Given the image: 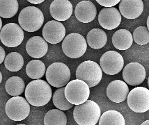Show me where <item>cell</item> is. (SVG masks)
Instances as JSON below:
<instances>
[{"label":"cell","instance_id":"1","mask_svg":"<svg viewBox=\"0 0 149 125\" xmlns=\"http://www.w3.org/2000/svg\"><path fill=\"white\" fill-rule=\"evenodd\" d=\"M24 95L26 101L33 106H43L52 97L50 85L42 79L31 81L26 86Z\"/></svg>","mask_w":149,"mask_h":125},{"label":"cell","instance_id":"2","mask_svg":"<svg viewBox=\"0 0 149 125\" xmlns=\"http://www.w3.org/2000/svg\"><path fill=\"white\" fill-rule=\"evenodd\" d=\"M101 110L98 104L92 100L77 105L73 110V117L78 125H95L100 119Z\"/></svg>","mask_w":149,"mask_h":125},{"label":"cell","instance_id":"3","mask_svg":"<svg viewBox=\"0 0 149 125\" xmlns=\"http://www.w3.org/2000/svg\"><path fill=\"white\" fill-rule=\"evenodd\" d=\"M18 22L23 30L27 32H35L40 29L43 24V13L37 7H26L19 13Z\"/></svg>","mask_w":149,"mask_h":125},{"label":"cell","instance_id":"4","mask_svg":"<svg viewBox=\"0 0 149 125\" xmlns=\"http://www.w3.org/2000/svg\"><path fill=\"white\" fill-rule=\"evenodd\" d=\"M102 77V70L97 63L86 61L81 63L76 70V78L87 84L89 88L97 86Z\"/></svg>","mask_w":149,"mask_h":125},{"label":"cell","instance_id":"5","mask_svg":"<svg viewBox=\"0 0 149 125\" xmlns=\"http://www.w3.org/2000/svg\"><path fill=\"white\" fill-rule=\"evenodd\" d=\"M90 88L84 81L74 79L65 87V97L72 105H80L87 101L90 95Z\"/></svg>","mask_w":149,"mask_h":125},{"label":"cell","instance_id":"6","mask_svg":"<svg viewBox=\"0 0 149 125\" xmlns=\"http://www.w3.org/2000/svg\"><path fill=\"white\" fill-rule=\"evenodd\" d=\"M87 49L86 40L79 33H70L64 38L62 43V50L70 59H78L82 56Z\"/></svg>","mask_w":149,"mask_h":125},{"label":"cell","instance_id":"7","mask_svg":"<svg viewBox=\"0 0 149 125\" xmlns=\"http://www.w3.org/2000/svg\"><path fill=\"white\" fill-rule=\"evenodd\" d=\"M70 70L63 63H54L46 70L45 77L47 83L55 88L64 87L70 81Z\"/></svg>","mask_w":149,"mask_h":125},{"label":"cell","instance_id":"8","mask_svg":"<svg viewBox=\"0 0 149 125\" xmlns=\"http://www.w3.org/2000/svg\"><path fill=\"white\" fill-rule=\"evenodd\" d=\"M6 114L13 121H22L28 117L30 105L26 99L20 96L13 97L7 102L5 106Z\"/></svg>","mask_w":149,"mask_h":125},{"label":"cell","instance_id":"9","mask_svg":"<svg viewBox=\"0 0 149 125\" xmlns=\"http://www.w3.org/2000/svg\"><path fill=\"white\" fill-rule=\"evenodd\" d=\"M127 105L132 111L145 113L149 110V90L138 86L129 92L127 97Z\"/></svg>","mask_w":149,"mask_h":125},{"label":"cell","instance_id":"10","mask_svg":"<svg viewBox=\"0 0 149 125\" xmlns=\"http://www.w3.org/2000/svg\"><path fill=\"white\" fill-rule=\"evenodd\" d=\"M24 40V31L20 26L15 23L4 25L0 31V40L7 47H16Z\"/></svg>","mask_w":149,"mask_h":125},{"label":"cell","instance_id":"11","mask_svg":"<svg viewBox=\"0 0 149 125\" xmlns=\"http://www.w3.org/2000/svg\"><path fill=\"white\" fill-rule=\"evenodd\" d=\"M124 60L120 53L109 51L104 53L100 60V66L108 75H116L123 70Z\"/></svg>","mask_w":149,"mask_h":125},{"label":"cell","instance_id":"12","mask_svg":"<svg viewBox=\"0 0 149 125\" xmlns=\"http://www.w3.org/2000/svg\"><path fill=\"white\" fill-rule=\"evenodd\" d=\"M42 37L47 43L57 44L64 39L65 36V26L61 22L51 20L47 22L42 31Z\"/></svg>","mask_w":149,"mask_h":125},{"label":"cell","instance_id":"13","mask_svg":"<svg viewBox=\"0 0 149 125\" xmlns=\"http://www.w3.org/2000/svg\"><path fill=\"white\" fill-rule=\"evenodd\" d=\"M146 70L139 63H128L123 70L124 81L130 86H138L146 79Z\"/></svg>","mask_w":149,"mask_h":125},{"label":"cell","instance_id":"14","mask_svg":"<svg viewBox=\"0 0 149 125\" xmlns=\"http://www.w3.org/2000/svg\"><path fill=\"white\" fill-rule=\"evenodd\" d=\"M121 20L119 10L115 7L102 8L98 15L99 24L107 30L116 29L120 24Z\"/></svg>","mask_w":149,"mask_h":125},{"label":"cell","instance_id":"15","mask_svg":"<svg viewBox=\"0 0 149 125\" xmlns=\"http://www.w3.org/2000/svg\"><path fill=\"white\" fill-rule=\"evenodd\" d=\"M73 8L68 0H54L49 7V12L56 21H65L71 17Z\"/></svg>","mask_w":149,"mask_h":125},{"label":"cell","instance_id":"16","mask_svg":"<svg viewBox=\"0 0 149 125\" xmlns=\"http://www.w3.org/2000/svg\"><path fill=\"white\" fill-rule=\"evenodd\" d=\"M129 92V88L126 83L120 80L113 81L107 88V97L114 103H120L125 101Z\"/></svg>","mask_w":149,"mask_h":125},{"label":"cell","instance_id":"17","mask_svg":"<svg viewBox=\"0 0 149 125\" xmlns=\"http://www.w3.org/2000/svg\"><path fill=\"white\" fill-rule=\"evenodd\" d=\"M120 15L127 19H136L143 13V2L141 0H122L119 3Z\"/></svg>","mask_w":149,"mask_h":125},{"label":"cell","instance_id":"18","mask_svg":"<svg viewBox=\"0 0 149 125\" xmlns=\"http://www.w3.org/2000/svg\"><path fill=\"white\" fill-rule=\"evenodd\" d=\"M74 15L79 22L89 23L96 17V7L91 1H81L74 8Z\"/></svg>","mask_w":149,"mask_h":125},{"label":"cell","instance_id":"19","mask_svg":"<svg viewBox=\"0 0 149 125\" xmlns=\"http://www.w3.org/2000/svg\"><path fill=\"white\" fill-rule=\"evenodd\" d=\"M26 51L33 59H40L47 54L48 45L42 37L33 36L26 42Z\"/></svg>","mask_w":149,"mask_h":125},{"label":"cell","instance_id":"20","mask_svg":"<svg viewBox=\"0 0 149 125\" xmlns=\"http://www.w3.org/2000/svg\"><path fill=\"white\" fill-rule=\"evenodd\" d=\"M133 37L128 30L119 29L113 33L112 43L115 48L119 50H126L132 46Z\"/></svg>","mask_w":149,"mask_h":125},{"label":"cell","instance_id":"21","mask_svg":"<svg viewBox=\"0 0 149 125\" xmlns=\"http://www.w3.org/2000/svg\"><path fill=\"white\" fill-rule=\"evenodd\" d=\"M107 42V34L100 29H91L86 36V43L88 46L94 50H99L104 47Z\"/></svg>","mask_w":149,"mask_h":125},{"label":"cell","instance_id":"22","mask_svg":"<svg viewBox=\"0 0 149 125\" xmlns=\"http://www.w3.org/2000/svg\"><path fill=\"white\" fill-rule=\"evenodd\" d=\"M45 66L40 60H32L27 63L26 66V73L29 78L37 80L40 79L45 75Z\"/></svg>","mask_w":149,"mask_h":125},{"label":"cell","instance_id":"23","mask_svg":"<svg viewBox=\"0 0 149 125\" xmlns=\"http://www.w3.org/2000/svg\"><path fill=\"white\" fill-rule=\"evenodd\" d=\"M5 88L10 96H19L25 90V84L20 77H12L6 81Z\"/></svg>","mask_w":149,"mask_h":125},{"label":"cell","instance_id":"24","mask_svg":"<svg viewBox=\"0 0 149 125\" xmlns=\"http://www.w3.org/2000/svg\"><path fill=\"white\" fill-rule=\"evenodd\" d=\"M99 125H125L124 117L117 110H107L100 116Z\"/></svg>","mask_w":149,"mask_h":125},{"label":"cell","instance_id":"25","mask_svg":"<svg viewBox=\"0 0 149 125\" xmlns=\"http://www.w3.org/2000/svg\"><path fill=\"white\" fill-rule=\"evenodd\" d=\"M44 125H66L67 117L63 110L52 109L44 117Z\"/></svg>","mask_w":149,"mask_h":125},{"label":"cell","instance_id":"26","mask_svg":"<svg viewBox=\"0 0 149 125\" xmlns=\"http://www.w3.org/2000/svg\"><path fill=\"white\" fill-rule=\"evenodd\" d=\"M4 66L10 72L19 71L24 66V59L19 53H9L5 58Z\"/></svg>","mask_w":149,"mask_h":125},{"label":"cell","instance_id":"27","mask_svg":"<svg viewBox=\"0 0 149 125\" xmlns=\"http://www.w3.org/2000/svg\"><path fill=\"white\" fill-rule=\"evenodd\" d=\"M18 8L17 0H0V17L11 18L16 15Z\"/></svg>","mask_w":149,"mask_h":125},{"label":"cell","instance_id":"28","mask_svg":"<svg viewBox=\"0 0 149 125\" xmlns=\"http://www.w3.org/2000/svg\"><path fill=\"white\" fill-rule=\"evenodd\" d=\"M64 91L65 87L59 88L54 92L52 96V101L54 106L61 110H69L73 106V105L65 98Z\"/></svg>","mask_w":149,"mask_h":125},{"label":"cell","instance_id":"29","mask_svg":"<svg viewBox=\"0 0 149 125\" xmlns=\"http://www.w3.org/2000/svg\"><path fill=\"white\" fill-rule=\"evenodd\" d=\"M133 40L139 45H144L149 43V31L146 26H139L133 32Z\"/></svg>","mask_w":149,"mask_h":125},{"label":"cell","instance_id":"30","mask_svg":"<svg viewBox=\"0 0 149 125\" xmlns=\"http://www.w3.org/2000/svg\"><path fill=\"white\" fill-rule=\"evenodd\" d=\"M97 2L105 8H111L120 3V0H97Z\"/></svg>","mask_w":149,"mask_h":125},{"label":"cell","instance_id":"31","mask_svg":"<svg viewBox=\"0 0 149 125\" xmlns=\"http://www.w3.org/2000/svg\"><path fill=\"white\" fill-rule=\"evenodd\" d=\"M5 58H6V53L1 46H0V64H1L4 61Z\"/></svg>","mask_w":149,"mask_h":125},{"label":"cell","instance_id":"32","mask_svg":"<svg viewBox=\"0 0 149 125\" xmlns=\"http://www.w3.org/2000/svg\"><path fill=\"white\" fill-rule=\"evenodd\" d=\"M28 1L33 4H38V3H42L44 1V0H28Z\"/></svg>","mask_w":149,"mask_h":125},{"label":"cell","instance_id":"33","mask_svg":"<svg viewBox=\"0 0 149 125\" xmlns=\"http://www.w3.org/2000/svg\"><path fill=\"white\" fill-rule=\"evenodd\" d=\"M141 125H149V119L144 121V122H143Z\"/></svg>","mask_w":149,"mask_h":125},{"label":"cell","instance_id":"34","mask_svg":"<svg viewBox=\"0 0 149 125\" xmlns=\"http://www.w3.org/2000/svg\"><path fill=\"white\" fill-rule=\"evenodd\" d=\"M146 24H147V29H148V31H149V15H148V19H147Z\"/></svg>","mask_w":149,"mask_h":125},{"label":"cell","instance_id":"35","mask_svg":"<svg viewBox=\"0 0 149 125\" xmlns=\"http://www.w3.org/2000/svg\"><path fill=\"white\" fill-rule=\"evenodd\" d=\"M1 29H2V20H1V17H0V31H1Z\"/></svg>","mask_w":149,"mask_h":125},{"label":"cell","instance_id":"36","mask_svg":"<svg viewBox=\"0 0 149 125\" xmlns=\"http://www.w3.org/2000/svg\"><path fill=\"white\" fill-rule=\"evenodd\" d=\"M1 81H2V75H1V73L0 72V84H1Z\"/></svg>","mask_w":149,"mask_h":125},{"label":"cell","instance_id":"37","mask_svg":"<svg viewBox=\"0 0 149 125\" xmlns=\"http://www.w3.org/2000/svg\"><path fill=\"white\" fill-rule=\"evenodd\" d=\"M148 88H149V77L148 79Z\"/></svg>","mask_w":149,"mask_h":125},{"label":"cell","instance_id":"38","mask_svg":"<svg viewBox=\"0 0 149 125\" xmlns=\"http://www.w3.org/2000/svg\"><path fill=\"white\" fill-rule=\"evenodd\" d=\"M17 125H26V124H17Z\"/></svg>","mask_w":149,"mask_h":125}]
</instances>
